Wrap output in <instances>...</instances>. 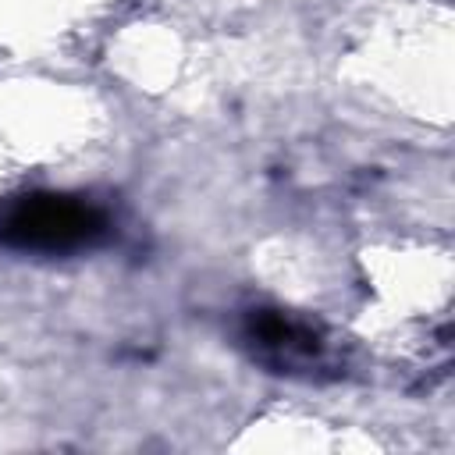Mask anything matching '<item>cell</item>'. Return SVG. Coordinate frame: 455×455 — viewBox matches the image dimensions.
I'll list each match as a JSON object with an SVG mask.
<instances>
[{"instance_id": "obj_1", "label": "cell", "mask_w": 455, "mask_h": 455, "mask_svg": "<svg viewBox=\"0 0 455 455\" xmlns=\"http://www.w3.org/2000/svg\"><path fill=\"white\" fill-rule=\"evenodd\" d=\"M110 220L103 206L82 196L36 192L0 206V245L28 252H75L107 235Z\"/></svg>"}, {"instance_id": "obj_2", "label": "cell", "mask_w": 455, "mask_h": 455, "mask_svg": "<svg viewBox=\"0 0 455 455\" xmlns=\"http://www.w3.org/2000/svg\"><path fill=\"white\" fill-rule=\"evenodd\" d=\"M242 334L252 355L277 373H320L338 366L334 341L313 320H302L295 313L252 309Z\"/></svg>"}]
</instances>
